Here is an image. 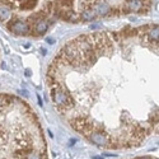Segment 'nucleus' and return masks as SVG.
Returning a JSON list of instances; mask_svg holds the SVG:
<instances>
[{
  "label": "nucleus",
  "instance_id": "nucleus-1",
  "mask_svg": "<svg viewBox=\"0 0 159 159\" xmlns=\"http://www.w3.org/2000/svg\"><path fill=\"white\" fill-rule=\"evenodd\" d=\"M50 89H51L50 93H51L52 102L55 103L56 108L59 109L61 113H66L75 106L71 96H70L69 92L64 88V85L60 82H55V83L50 84Z\"/></svg>",
  "mask_w": 159,
  "mask_h": 159
},
{
  "label": "nucleus",
  "instance_id": "nucleus-2",
  "mask_svg": "<svg viewBox=\"0 0 159 159\" xmlns=\"http://www.w3.org/2000/svg\"><path fill=\"white\" fill-rule=\"evenodd\" d=\"M88 139L90 140L93 144L98 145V146H108V144L111 143V136L103 130H99V129H94L89 135L87 136Z\"/></svg>",
  "mask_w": 159,
  "mask_h": 159
},
{
  "label": "nucleus",
  "instance_id": "nucleus-3",
  "mask_svg": "<svg viewBox=\"0 0 159 159\" xmlns=\"http://www.w3.org/2000/svg\"><path fill=\"white\" fill-rule=\"evenodd\" d=\"M8 28L10 32H13L14 35L18 36H26L29 33V23L26 22L23 19H15L13 22L8 24Z\"/></svg>",
  "mask_w": 159,
  "mask_h": 159
},
{
  "label": "nucleus",
  "instance_id": "nucleus-4",
  "mask_svg": "<svg viewBox=\"0 0 159 159\" xmlns=\"http://www.w3.org/2000/svg\"><path fill=\"white\" fill-rule=\"evenodd\" d=\"M90 7L94 12H96L97 17H105V15L109 14V12H111V7H109V4L107 1H105V0L94 1Z\"/></svg>",
  "mask_w": 159,
  "mask_h": 159
},
{
  "label": "nucleus",
  "instance_id": "nucleus-5",
  "mask_svg": "<svg viewBox=\"0 0 159 159\" xmlns=\"http://www.w3.org/2000/svg\"><path fill=\"white\" fill-rule=\"evenodd\" d=\"M48 29V22L46 19H39L36 23H33L32 35L33 36H42L47 32Z\"/></svg>",
  "mask_w": 159,
  "mask_h": 159
},
{
  "label": "nucleus",
  "instance_id": "nucleus-6",
  "mask_svg": "<svg viewBox=\"0 0 159 159\" xmlns=\"http://www.w3.org/2000/svg\"><path fill=\"white\" fill-rule=\"evenodd\" d=\"M144 7V4H143L141 0H126L125 1V12H135L137 13L140 10H141V8Z\"/></svg>",
  "mask_w": 159,
  "mask_h": 159
},
{
  "label": "nucleus",
  "instance_id": "nucleus-7",
  "mask_svg": "<svg viewBox=\"0 0 159 159\" xmlns=\"http://www.w3.org/2000/svg\"><path fill=\"white\" fill-rule=\"evenodd\" d=\"M96 17H97V14H96V12L92 9V7L84 9L80 14V19L84 20V22H90V20H93Z\"/></svg>",
  "mask_w": 159,
  "mask_h": 159
},
{
  "label": "nucleus",
  "instance_id": "nucleus-8",
  "mask_svg": "<svg viewBox=\"0 0 159 159\" xmlns=\"http://www.w3.org/2000/svg\"><path fill=\"white\" fill-rule=\"evenodd\" d=\"M38 0H22L20 3V9L22 10H32L37 7Z\"/></svg>",
  "mask_w": 159,
  "mask_h": 159
},
{
  "label": "nucleus",
  "instance_id": "nucleus-9",
  "mask_svg": "<svg viewBox=\"0 0 159 159\" xmlns=\"http://www.w3.org/2000/svg\"><path fill=\"white\" fill-rule=\"evenodd\" d=\"M10 8L8 7H0V20H3V22H5V20H8L9 18H10Z\"/></svg>",
  "mask_w": 159,
  "mask_h": 159
},
{
  "label": "nucleus",
  "instance_id": "nucleus-10",
  "mask_svg": "<svg viewBox=\"0 0 159 159\" xmlns=\"http://www.w3.org/2000/svg\"><path fill=\"white\" fill-rule=\"evenodd\" d=\"M158 122H159V111H155L149 116V124L155 125V124H158Z\"/></svg>",
  "mask_w": 159,
  "mask_h": 159
},
{
  "label": "nucleus",
  "instance_id": "nucleus-11",
  "mask_svg": "<svg viewBox=\"0 0 159 159\" xmlns=\"http://www.w3.org/2000/svg\"><path fill=\"white\" fill-rule=\"evenodd\" d=\"M59 4L61 5V7L70 8L73 5V0H59Z\"/></svg>",
  "mask_w": 159,
  "mask_h": 159
},
{
  "label": "nucleus",
  "instance_id": "nucleus-12",
  "mask_svg": "<svg viewBox=\"0 0 159 159\" xmlns=\"http://www.w3.org/2000/svg\"><path fill=\"white\" fill-rule=\"evenodd\" d=\"M46 41H47V43H50V45H54L55 43V39L54 38H47Z\"/></svg>",
  "mask_w": 159,
  "mask_h": 159
},
{
  "label": "nucleus",
  "instance_id": "nucleus-13",
  "mask_svg": "<svg viewBox=\"0 0 159 159\" xmlns=\"http://www.w3.org/2000/svg\"><path fill=\"white\" fill-rule=\"evenodd\" d=\"M76 143V140L75 139H70V141H69V145H74Z\"/></svg>",
  "mask_w": 159,
  "mask_h": 159
},
{
  "label": "nucleus",
  "instance_id": "nucleus-14",
  "mask_svg": "<svg viewBox=\"0 0 159 159\" xmlns=\"http://www.w3.org/2000/svg\"><path fill=\"white\" fill-rule=\"evenodd\" d=\"M31 75H32V73L29 70H26V76H31Z\"/></svg>",
  "mask_w": 159,
  "mask_h": 159
}]
</instances>
